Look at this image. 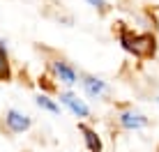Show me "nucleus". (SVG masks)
<instances>
[{
	"label": "nucleus",
	"instance_id": "4",
	"mask_svg": "<svg viewBox=\"0 0 159 152\" xmlns=\"http://www.w3.org/2000/svg\"><path fill=\"white\" fill-rule=\"evenodd\" d=\"M120 124L125 129H141L148 124V118L141 115V113H134V111H125V113H120Z\"/></svg>",
	"mask_w": 159,
	"mask_h": 152
},
{
	"label": "nucleus",
	"instance_id": "7",
	"mask_svg": "<svg viewBox=\"0 0 159 152\" xmlns=\"http://www.w3.org/2000/svg\"><path fill=\"white\" fill-rule=\"evenodd\" d=\"M53 69H56L58 78L62 81V83H67V85H74V83H76V72H74L72 67H69L67 62H62V60L53 62Z\"/></svg>",
	"mask_w": 159,
	"mask_h": 152
},
{
	"label": "nucleus",
	"instance_id": "2",
	"mask_svg": "<svg viewBox=\"0 0 159 152\" xmlns=\"http://www.w3.org/2000/svg\"><path fill=\"white\" fill-rule=\"evenodd\" d=\"M60 101H62V104L67 106L76 118H88V115H90L88 104H85L83 99H79L76 95H72V92H62V95H60Z\"/></svg>",
	"mask_w": 159,
	"mask_h": 152
},
{
	"label": "nucleus",
	"instance_id": "3",
	"mask_svg": "<svg viewBox=\"0 0 159 152\" xmlns=\"http://www.w3.org/2000/svg\"><path fill=\"white\" fill-rule=\"evenodd\" d=\"M5 122H7V127H9V132H14V134H23L25 129H30V124L32 120L28 115H23V113H19V111H7V118H5Z\"/></svg>",
	"mask_w": 159,
	"mask_h": 152
},
{
	"label": "nucleus",
	"instance_id": "5",
	"mask_svg": "<svg viewBox=\"0 0 159 152\" xmlns=\"http://www.w3.org/2000/svg\"><path fill=\"white\" fill-rule=\"evenodd\" d=\"M79 132L83 134V141H85L88 150H90V152H102V138L97 136V132H95V129H90L88 124L79 122Z\"/></svg>",
	"mask_w": 159,
	"mask_h": 152
},
{
	"label": "nucleus",
	"instance_id": "11",
	"mask_svg": "<svg viewBox=\"0 0 159 152\" xmlns=\"http://www.w3.org/2000/svg\"><path fill=\"white\" fill-rule=\"evenodd\" d=\"M157 104H159V97H157Z\"/></svg>",
	"mask_w": 159,
	"mask_h": 152
},
{
	"label": "nucleus",
	"instance_id": "9",
	"mask_svg": "<svg viewBox=\"0 0 159 152\" xmlns=\"http://www.w3.org/2000/svg\"><path fill=\"white\" fill-rule=\"evenodd\" d=\"M9 78V62H7V51L5 46L0 44V81H7Z\"/></svg>",
	"mask_w": 159,
	"mask_h": 152
},
{
	"label": "nucleus",
	"instance_id": "6",
	"mask_svg": "<svg viewBox=\"0 0 159 152\" xmlns=\"http://www.w3.org/2000/svg\"><path fill=\"white\" fill-rule=\"evenodd\" d=\"M83 88H85V92L90 97H102L104 92H106V83H104L102 78H95V76H85L83 78Z\"/></svg>",
	"mask_w": 159,
	"mask_h": 152
},
{
	"label": "nucleus",
	"instance_id": "10",
	"mask_svg": "<svg viewBox=\"0 0 159 152\" xmlns=\"http://www.w3.org/2000/svg\"><path fill=\"white\" fill-rule=\"evenodd\" d=\"M88 2H90L92 7H97V9H104V7H106V0H88Z\"/></svg>",
	"mask_w": 159,
	"mask_h": 152
},
{
	"label": "nucleus",
	"instance_id": "8",
	"mask_svg": "<svg viewBox=\"0 0 159 152\" xmlns=\"http://www.w3.org/2000/svg\"><path fill=\"white\" fill-rule=\"evenodd\" d=\"M35 101H37V106H39V108H44V111H48V113H53V115H58V113H60V106H58L53 99H48L46 95H37Z\"/></svg>",
	"mask_w": 159,
	"mask_h": 152
},
{
	"label": "nucleus",
	"instance_id": "1",
	"mask_svg": "<svg viewBox=\"0 0 159 152\" xmlns=\"http://www.w3.org/2000/svg\"><path fill=\"white\" fill-rule=\"evenodd\" d=\"M120 42L122 46L127 48L129 53H134L136 58H152L157 51V42L152 35L148 32H129V30H122L120 32Z\"/></svg>",
	"mask_w": 159,
	"mask_h": 152
}]
</instances>
